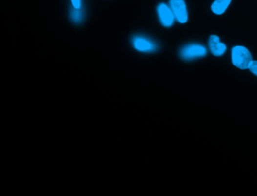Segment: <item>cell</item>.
<instances>
[{
    "mask_svg": "<svg viewBox=\"0 0 257 196\" xmlns=\"http://www.w3.org/2000/svg\"><path fill=\"white\" fill-rule=\"evenodd\" d=\"M252 61V55L246 47L238 45L232 48V62L236 67L248 69Z\"/></svg>",
    "mask_w": 257,
    "mask_h": 196,
    "instance_id": "1",
    "label": "cell"
},
{
    "mask_svg": "<svg viewBox=\"0 0 257 196\" xmlns=\"http://www.w3.org/2000/svg\"><path fill=\"white\" fill-rule=\"evenodd\" d=\"M132 45L137 51L142 53L154 52L158 48L155 43L141 35H137L133 37Z\"/></svg>",
    "mask_w": 257,
    "mask_h": 196,
    "instance_id": "2",
    "label": "cell"
},
{
    "mask_svg": "<svg viewBox=\"0 0 257 196\" xmlns=\"http://www.w3.org/2000/svg\"><path fill=\"white\" fill-rule=\"evenodd\" d=\"M206 54V48L198 44L186 45L180 50V57L184 60H193L201 58V57L205 56Z\"/></svg>",
    "mask_w": 257,
    "mask_h": 196,
    "instance_id": "3",
    "label": "cell"
},
{
    "mask_svg": "<svg viewBox=\"0 0 257 196\" xmlns=\"http://www.w3.org/2000/svg\"><path fill=\"white\" fill-rule=\"evenodd\" d=\"M169 6L171 8L175 19L180 23H186L188 21V12L184 0H170Z\"/></svg>",
    "mask_w": 257,
    "mask_h": 196,
    "instance_id": "4",
    "label": "cell"
},
{
    "mask_svg": "<svg viewBox=\"0 0 257 196\" xmlns=\"http://www.w3.org/2000/svg\"><path fill=\"white\" fill-rule=\"evenodd\" d=\"M157 12L162 26L165 27H171L173 26L176 19L170 6H168L165 3H160L157 7Z\"/></svg>",
    "mask_w": 257,
    "mask_h": 196,
    "instance_id": "5",
    "label": "cell"
},
{
    "mask_svg": "<svg viewBox=\"0 0 257 196\" xmlns=\"http://www.w3.org/2000/svg\"><path fill=\"white\" fill-rule=\"evenodd\" d=\"M208 46H209L210 51L212 53V55L216 57L224 55V53L227 49L226 44L221 43L220 39L216 35H212L210 37L209 40H208Z\"/></svg>",
    "mask_w": 257,
    "mask_h": 196,
    "instance_id": "6",
    "label": "cell"
},
{
    "mask_svg": "<svg viewBox=\"0 0 257 196\" xmlns=\"http://www.w3.org/2000/svg\"><path fill=\"white\" fill-rule=\"evenodd\" d=\"M231 2L232 0H214L211 6V11L216 15H223Z\"/></svg>",
    "mask_w": 257,
    "mask_h": 196,
    "instance_id": "7",
    "label": "cell"
},
{
    "mask_svg": "<svg viewBox=\"0 0 257 196\" xmlns=\"http://www.w3.org/2000/svg\"><path fill=\"white\" fill-rule=\"evenodd\" d=\"M83 12L81 10V8H76L73 7L70 12V18L73 21V23H81L82 21L83 20Z\"/></svg>",
    "mask_w": 257,
    "mask_h": 196,
    "instance_id": "8",
    "label": "cell"
},
{
    "mask_svg": "<svg viewBox=\"0 0 257 196\" xmlns=\"http://www.w3.org/2000/svg\"><path fill=\"white\" fill-rule=\"evenodd\" d=\"M248 69L251 71L253 74L255 75L257 77V61H254V60H253L252 62H251V65H250L249 69Z\"/></svg>",
    "mask_w": 257,
    "mask_h": 196,
    "instance_id": "9",
    "label": "cell"
},
{
    "mask_svg": "<svg viewBox=\"0 0 257 196\" xmlns=\"http://www.w3.org/2000/svg\"><path fill=\"white\" fill-rule=\"evenodd\" d=\"M73 7L76 8H81V0H71Z\"/></svg>",
    "mask_w": 257,
    "mask_h": 196,
    "instance_id": "10",
    "label": "cell"
}]
</instances>
